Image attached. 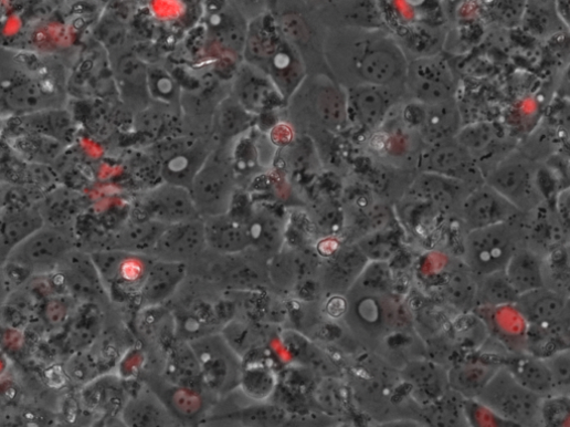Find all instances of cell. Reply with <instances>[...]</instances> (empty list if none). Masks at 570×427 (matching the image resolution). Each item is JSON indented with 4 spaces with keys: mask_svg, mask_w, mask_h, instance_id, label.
Listing matches in <instances>:
<instances>
[{
    "mask_svg": "<svg viewBox=\"0 0 570 427\" xmlns=\"http://www.w3.org/2000/svg\"><path fill=\"white\" fill-rule=\"evenodd\" d=\"M210 155L200 139L182 137L168 142L159 150L165 181L190 189Z\"/></svg>",
    "mask_w": 570,
    "mask_h": 427,
    "instance_id": "4fadbf2b",
    "label": "cell"
},
{
    "mask_svg": "<svg viewBox=\"0 0 570 427\" xmlns=\"http://www.w3.org/2000/svg\"><path fill=\"white\" fill-rule=\"evenodd\" d=\"M493 11L503 22L518 21L525 12V0H498Z\"/></svg>",
    "mask_w": 570,
    "mask_h": 427,
    "instance_id": "f6af8a7d",
    "label": "cell"
},
{
    "mask_svg": "<svg viewBox=\"0 0 570 427\" xmlns=\"http://www.w3.org/2000/svg\"><path fill=\"white\" fill-rule=\"evenodd\" d=\"M74 250L75 240L70 230L45 225L19 244L6 264L34 274H46L59 270Z\"/></svg>",
    "mask_w": 570,
    "mask_h": 427,
    "instance_id": "5b68a950",
    "label": "cell"
},
{
    "mask_svg": "<svg viewBox=\"0 0 570 427\" xmlns=\"http://www.w3.org/2000/svg\"><path fill=\"white\" fill-rule=\"evenodd\" d=\"M477 278L466 265L465 270L455 271L445 284V298L452 305L467 310L477 301Z\"/></svg>",
    "mask_w": 570,
    "mask_h": 427,
    "instance_id": "f35d334b",
    "label": "cell"
},
{
    "mask_svg": "<svg viewBox=\"0 0 570 427\" xmlns=\"http://www.w3.org/2000/svg\"><path fill=\"white\" fill-rule=\"evenodd\" d=\"M403 378L420 400L435 403L448 392V374L430 362L410 363L403 371Z\"/></svg>",
    "mask_w": 570,
    "mask_h": 427,
    "instance_id": "f1b7e54d",
    "label": "cell"
},
{
    "mask_svg": "<svg viewBox=\"0 0 570 427\" xmlns=\"http://www.w3.org/2000/svg\"><path fill=\"white\" fill-rule=\"evenodd\" d=\"M138 210L142 218L167 226L201 218L190 190L168 183L142 196Z\"/></svg>",
    "mask_w": 570,
    "mask_h": 427,
    "instance_id": "5bb4252c",
    "label": "cell"
},
{
    "mask_svg": "<svg viewBox=\"0 0 570 427\" xmlns=\"http://www.w3.org/2000/svg\"><path fill=\"white\" fill-rule=\"evenodd\" d=\"M497 371L489 365L465 364L451 371L448 383L460 395L476 398Z\"/></svg>",
    "mask_w": 570,
    "mask_h": 427,
    "instance_id": "e575fe53",
    "label": "cell"
},
{
    "mask_svg": "<svg viewBox=\"0 0 570 427\" xmlns=\"http://www.w3.org/2000/svg\"><path fill=\"white\" fill-rule=\"evenodd\" d=\"M43 226L45 217L33 208L14 210L0 218V264L6 265L11 252Z\"/></svg>",
    "mask_w": 570,
    "mask_h": 427,
    "instance_id": "cb8c5ba5",
    "label": "cell"
},
{
    "mask_svg": "<svg viewBox=\"0 0 570 427\" xmlns=\"http://www.w3.org/2000/svg\"><path fill=\"white\" fill-rule=\"evenodd\" d=\"M455 138L478 163L493 153L499 139V132L493 123L477 122L463 126Z\"/></svg>",
    "mask_w": 570,
    "mask_h": 427,
    "instance_id": "836d02e7",
    "label": "cell"
},
{
    "mask_svg": "<svg viewBox=\"0 0 570 427\" xmlns=\"http://www.w3.org/2000/svg\"><path fill=\"white\" fill-rule=\"evenodd\" d=\"M418 167L423 174H432L464 184H473L479 175L478 163L456 138L428 146L419 158Z\"/></svg>",
    "mask_w": 570,
    "mask_h": 427,
    "instance_id": "8fae6325",
    "label": "cell"
},
{
    "mask_svg": "<svg viewBox=\"0 0 570 427\" xmlns=\"http://www.w3.org/2000/svg\"><path fill=\"white\" fill-rule=\"evenodd\" d=\"M148 91L157 98L166 101L175 96L176 84L167 72L160 69H148Z\"/></svg>",
    "mask_w": 570,
    "mask_h": 427,
    "instance_id": "7bdbcfd3",
    "label": "cell"
},
{
    "mask_svg": "<svg viewBox=\"0 0 570 427\" xmlns=\"http://www.w3.org/2000/svg\"><path fill=\"white\" fill-rule=\"evenodd\" d=\"M59 270L75 295L87 301L105 299V284L91 256L74 250Z\"/></svg>",
    "mask_w": 570,
    "mask_h": 427,
    "instance_id": "d6986e66",
    "label": "cell"
},
{
    "mask_svg": "<svg viewBox=\"0 0 570 427\" xmlns=\"http://www.w3.org/2000/svg\"><path fill=\"white\" fill-rule=\"evenodd\" d=\"M208 250L203 218L168 226L158 239L151 257L189 264Z\"/></svg>",
    "mask_w": 570,
    "mask_h": 427,
    "instance_id": "7c38bea8",
    "label": "cell"
},
{
    "mask_svg": "<svg viewBox=\"0 0 570 427\" xmlns=\"http://www.w3.org/2000/svg\"><path fill=\"white\" fill-rule=\"evenodd\" d=\"M550 375L552 377L555 390L559 394H567L570 382V358L568 348L552 353L549 357L543 358Z\"/></svg>",
    "mask_w": 570,
    "mask_h": 427,
    "instance_id": "b9f144b4",
    "label": "cell"
},
{
    "mask_svg": "<svg viewBox=\"0 0 570 427\" xmlns=\"http://www.w3.org/2000/svg\"><path fill=\"white\" fill-rule=\"evenodd\" d=\"M518 298L504 271L479 277L477 281V301L483 305H515Z\"/></svg>",
    "mask_w": 570,
    "mask_h": 427,
    "instance_id": "8d00e7d4",
    "label": "cell"
},
{
    "mask_svg": "<svg viewBox=\"0 0 570 427\" xmlns=\"http://www.w3.org/2000/svg\"><path fill=\"white\" fill-rule=\"evenodd\" d=\"M485 184L519 211L535 209L541 201L538 177L531 162L513 155L500 162L486 176Z\"/></svg>",
    "mask_w": 570,
    "mask_h": 427,
    "instance_id": "ba28073f",
    "label": "cell"
},
{
    "mask_svg": "<svg viewBox=\"0 0 570 427\" xmlns=\"http://www.w3.org/2000/svg\"><path fill=\"white\" fill-rule=\"evenodd\" d=\"M506 420L526 425L539 420L542 397L530 392L505 368H498L476 397Z\"/></svg>",
    "mask_w": 570,
    "mask_h": 427,
    "instance_id": "52a82bcc",
    "label": "cell"
},
{
    "mask_svg": "<svg viewBox=\"0 0 570 427\" xmlns=\"http://www.w3.org/2000/svg\"><path fill=\"white\" fill-rule=\"evenodd\" d=\"M300 87L306 91L305 100L313 115L324 127L340 132L348 126L347 90L341 84L327 76H318L308 86L303 83Z\"/></svg>",
    "mask_w": 570,
    "mask_h": 427,
    "instance_id": "2e32d148",
    "label": "cell"
},
{
    "mask_svg": "<svg viewBox=\"0 0 570 427\" xmlns=\"http://www.w3.org/2000/svg\"><path fill=\"white\" fill-rule=\"evenodd\" d=\"M504 273L519 296L546 288L541 258L525 247H519L515 251L507 262Z\"/></svg>",
    "mask_w": 570,
    "mask_h": 427,
    "instance_id": "d4e9b609",
    "label": "cell"
},
{
    "mask_svg": "<svg viewBox=\"0 0 570 427\" xmlns=\"http://www.w3.org/2000/svg\"><path fill=\"white\" fill-rule=\"evenodd\" d=\"M188 274V264L155 259L142 283L140 294L150 306L176 295Z\"/></svg>",
    "mask_w": 570,
    "mask_h": 427,
    "instance_id": "44dd1931",
    "label": "cell"
},
{
    "mask_svg": "<svg viewBox=\"0 0 570 427\" xmlns=\"http://www.w3.org/2000/svg\"><path fill=\"white\" fill-rule=\"evenodd\" d=\"M167 227V225L147 218L135 220L119 233L116 242L117 249L151 257L158 239Z\"/></svg>",
    "mask_w": 570,
    "mask_h": 427,
    "instance_id": "d6a6232c",
    "label": "cell"
},
{
    "mask_svg": "<svg viewBox=\"0 0 570 427\" xmlns=\"http://www.w3.org/2000/svg\"><path fill=\"white\" fill-rule=\"evenodd\" d=\"M335 46H327L329 65L345 88L361 84L404 88L408 59L397 40L377 30L358 29Z\"/></svg>",
    "mask_w": 570,
    "mask_h": 427,
    "instance_id": "6da1fadb",
    "label": "cell"
},
{
    "mask_svg": "<svg viewBox=\"0 0 570 427\" xmlns=\"http://www.w3.org/2000/svg\"><path fill=\"white\" fill-rule=\"evenodd\" d=\"M505 368L518 383L542 398L555 392L552 377L543 358L516 357Z\"/></svg>",
    "mask_w": 570,
    "mask_h": 427,
    "instance_id": "1f68e13d",
    "label": "cell"
},
{
    "mask_svg": "<svg viewBox=\"0 0 570 427\" xmlns=\"http://www.w3.org/2000/svg\"><path fill=\"white\" fill-rule=\"evenodd\" d=\"M169 382L202 392H207L198 360L188 341H180L170 351L168 357ZM208 393V392H207Z\"/></svg>",
    "mask_w": 570,
    "mask_h": 427,
    "instance_id": "4dcf8cb0",
    "label": "cell"
},
{
    "mask_svg": "<svg viewBox=\"0 0 570 427\" xmlns=\"http://www.w3.org/2000/svg\"><path fill=\"white\" fill-rule=\"evenodd\" d=\"M241 221L253 250L266 259L282 250L284 238L282 225L268 210L256 208Z\"/></svg>",
    "mask_w": 570,
    "mask_h": 427,
    "instance_id": "4316f807",
    "label": "cell"
},
{
    "mask_svg": "<svg viewBox=\"0 0 570 427\" xmlns=\"http://www.w3.org/2000/svg\"><path fill=\"white\" fill-rule=\"evenodd\" d=\"M404 90L413 101L433 105L455 98L456 80L443 58L424 56L408 62Z\"/></svg>",
    "mask_w": 570,
    "mask_h": 427,
    "instance_id": "9c48e42d",
    "label": "cell"
},
{
    "mask_svg": "<svg viewBox=\"0 0 570 427\" xmlns=\"http://www.w3.org/2000/svg\"><path fill=\"white\" fill-rule=\"evenodd\" d=\"M315 269L316 262L310 254L298 250H281L271 258L268 279L274 288L295 292L306 279H309Z\"/></svg>",
    "mask_w": 570,
    "mask_h": 427,
    "instance_id": "ffe728a7",
    "label": "cell"
},
{
    "mask_svg": "<svg viewBox=\"0 0 570 427\" xmlns=\"http://www.w3.org/2000/svg\"><path fill=\"white\" fill-rule=\"evenodd\" d=\"M235 185L231 158L219 153L211 154L189 189L200 217L204 219L228 214Z\"/></svg>",
    "mask_w": 570,
    "mask_h": 427,
    "instance_id": "8992f818",
    "label": "cell"
},
{
    "mask_svg": "<svg viewBox=\"0 0 570 427\" xmlns=\"http://www.w3.org/2000/svg\"><path fill=\"white\" fill-rule=\"evenodd\" d=\"M462 127V114L454 98L425 105L422 123L416 131L425 144L430 146L455 138Z\"/></svg>",
    "mask_w": 570,
    "mask_h": 427,
    "instance_id": "7402d4cb",
    "label": "cell"
},
{
    "mask_svg": "<svg viewBox=\"0 0 570 427\" xmlns=\"http://www.w3.org/2000/svg\"><path fill=\"white\" fill-rule=\"evenodd\" d=\"M150 388L159 396L177 420H196L205 409L204 392L183 387L168 379L152 383Z\"/></svg>",
    "mask_w": 570,
    "mask_h": 427,
    "instance_id": "f546056e",
    "label": "cell"
},
{
    "mask_svg": "<svg viewBox=\"0 0 570 427\" xmlns=\"http://www.w3.org/2000/svg\"><path fill=\"white\" fill-rule=\"evenodd\" d=\"M518 212L520 211L486 184L471 191L462 202L463 221L469 231L511 221Z\"/></svg>",
    "mask_w": 570,
    "mask_h": 427,
    "instance_id": "e0dca14e",
    "label": "cell"
},
{
    "mask_svg": "<svg viewBox=\"0 0 570 427\" xmlns=\"http://www.w3.org/2000/svg\"><path fill=\"white\" fill-rule=\"evenodd\" d=\"M200 365L205 390L211 395H225L242 382L241 356L225 337L212 333L189 341Z\"/></svg>",
    "mask_w": 570,
    "mask_h": 427,
    "instance_id": "277c9868",
    "label": "cell"
},
{
    "mask_svg": "<svg viewBox=\"0 0 570 427\" xmlns=\"http://www.w3.org/2000/svg\"><path fill=\"white\" fill-rule=\"evenodd\" d=\"M27 117V125L32 134L53 138L61 145L73 138L72 118L63 111H44Z\"/></svg>",
    "mask_w": 570,
    "mask_h": 427,
    "instance_id": "d590c367",
    "label": "cell"
},
{
    "mask_svg": "<svg viewBox=\"0 0 570 427\" xmlns=\"http://www.w3.org/2000/svg\"><path fill=\"white\" fill-rule=\"evenodd\" d=\"M447 394V393H446ZM445 394L442 398L436 400L432 412L431 419L437 425H457L462 419V414L458 405L452 404L453 399H447Z\"/></svg>",
    "mask_w": 570,
    "mask_h": 427,
    "instance_id": "ee69618b",
    "label": "cell"
},
{
    "mask_svg": "<svg viewBox=\"0 0 570 427\" xmlns=\"http://www.w3.org/2000/svg\"><path fill=\"white\" fill-rule=\"evenodd\" d=\"M249 112L233 97L225 100L219 107L218 127L225 137L242 135L246 129Z\"/></svg>",
    "mask_w": 570,
    "mask_h": 427,
    "instance_id": "60d3db41",
    "label": "cell"
},
{
    "mask_svg": "<svg viewBox=\"0 0 570 427\" xmlns=\"http://www.w3.org/2000/svg\"><path fill=\"white\" fill-rule=\"evenodd\" d=\"M3 267V264H0V309H2L9 296V281Z\"/></svg>",
    "mask_w": 570,
    "mask_h": 427,
    "instance_id": "bcb514c9",
    "label": "cell"
},
{
    "mask_svg": "<svg viewBox=\"0 0 570 427\" xmlns=\"http://www.w3.org/2000/svg\"><path fill=\"white\" fill-rule=\"evenodd\" d=\"M234 98L249 112L262 113L281 105L285 98L261 70L245 63L235 76Z\"/></svg>",
    "mask_w": 570,
    "mask_h": 427,
    "instance_id": "ac0fdd59",
    "label": "cell"
},
{
    "mask_svg": "<svg viewBox=\"0 0 570 427\" xmlns=\"http://www.w3.org/2000/svg\"><path fill=\"white\" fill-rule=\"evenodd\" d=\"M212 253L214 263L210 269L211 279L219 287L252 290L262 288L270 280L266 258L252 248L236 253Z\"/></svg>",
    "mask_w": 570,
    "mask_h": 427,
    "instance_id": "30bf717a",
    "label": "cell"
},
{
    "mask_svg": "<svg viewBox=\"0 0 570 427\" xmlns=\"http://www.w3.org/2000/svg\"><path fill=\"white\" fill-rule=\"evenodd\" d=\"M515 306L532 326L560 322L567 314V302L563 296L547 288L520 295Z\"/></svg>",
    "mask_w": 570,
    "mask_h": 427,
    "instance_id": "484cf974",
    "label": "cell"
},
{
    "mask_svg": "<svg viewBox=\"0 0 570 427\" xmlns=\"http://www.w3.org/2000/svg\"><path fill=\"white\" fill-rule=\"evenodd\" d=\"M511 221L469 231L464 243V263L477 278L504 271L520 247L519 233Z\"/></svg>",
    "mask_w": 570,
    "mask_h": 427,
    "instance_id": "3957f363",
    "label": "cell"
},
{
    "mask_svg": "<svg viewBox=\"0 0 570 427\" xmlns=\"http://www.w3.org/2000/svg\"><path fill=\"white\" fill-rule=\"evenodd\" d=\"M243 55L247 64L263 71L285 100L293 97L306 80L304 59L291 41L270 33L245 39Z\"/></svg>",
    "mask_w": 570,
    "mask_h": 427,
    "instance_id": "7a4b0ae2",
    "label": "cell"
},
{
    "mask_svg": "<svg viewBox=\"0 0 570 427\" xmlns=\"http://www.w3.org/2000/svg\"><path fill=\"white\" fill-rule=\"evenodd\" d=\"M346 90L349 123L367 131L383 124L397 100V90L386 86L361 84Z\"/></svg>",
    "mask_w": 570,
    "mask_h": 427,
    "instance_id": "9a60e30c",
    "label": "cell"
},
{
    "mask_svg": "<svg viewBox=\"0 0 570 427\" xmlns=\"http://www.w3.org/2000/svg\"><path fill=\"white\" fill-rule=\"evenodd\" d=\"M208 250L228 254L251 248L249 237L240 218L230 214L204 218Z\"/></svg>",
    "mask_w": 570,
    "mask_h": 427,
    "instance_id": "603a6c76",
    "label": "cell"
},
{
    "mask_svg": "<svg viewBox=\"0 0 570 427\" xmlns=\"http://www.w3.org/2000/svg\"><path fill=\"white\" fill-rule=\"evenodd\" d=\"M122 418L126 425L139 427L170 426L177 420L152 389L128 399L122 409Z\"/></svg>",
    "mask_w": 570,
    "mask_h": 427,
    "instance_id": "83f0119b",
    "label": "cell"
},
{
    "mask_svg": "<svg viewBox=\"0 0 570 427\" xmlns=\"http://www.w3.org/2000/svg\"><path fill=\"white\" fill-rule=\"evenodd\" d=\"M367 264V256L356 248L342 249L326 269L327 280L341 283L345 279L358 277Z\"/></svg>",
    "mask_w": 570,
    "mask_h": 427,
    "instance_id": "ab89813d",
    "label": "cell"
},
{
    "mask_svg": "<svg viewBox=\"0 0 570 427\" xmlns=\"http://www.w3.org/2000/svg\"><path fill=\"white\" fill-rule=\"evenodd\" d=\"M466 184L447 179L432 174L421 173L420 179L415 183L416 192L422 199L433 201L439 205L448 206L461 192Z\"/></svg>",
    "mask_w": 570,
    "mask_h": 427,
    "instance_id": "74e56055",
    "label": "cell"
}]
</instances>
